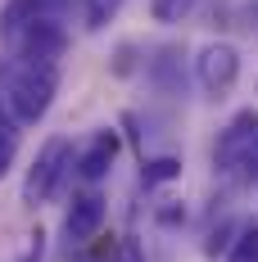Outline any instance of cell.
Returning <instances> with one entry per match:
<instances>
[{"instance_id":"6","label":"cell","mask_w":258,"mask_h":262,"mask_svg":"<svg viewBox=\"0 0 258 262\" xmlns=\"http://www.w3.org/2000/svg\"><path fill=\"white\" fill-rule=\"evenodd\" d=\"M100 226H104V199L95 194V190H91V194H77L73 208H68V217H64V235H68V244H86Z\"/></svg>"},{"instance_id":"7","label":"cell","mask_w":258,"mask_h":262,"mask_svg":"<svg viewBox=\"0 0 258 262\" xmlns=\"http://www.w3.org/2000/svg\"><path fill=\"white\" fill-rule=\"evenodd\" d=\"M113 154H118V131H95L91 145H86L82 158H77V177L82 181H100V177H109Z\"/></svg>"},{"instance_id":"9","label":"cell","mask_w":258,"mask_h":262,"mask_svg":"<svg viewBox=\"0 0 258 262\" xmlns=\"http://www.w3.org/2000/svg\"><path fill=\"white\" fill-rule=\"evenodd\" d=\"M227 262H258V222L235 231L231 249H227Z\"/></svg>"},{"instance_id":"15","label":"cell","mask_w":258,"mask_h":262,"mask_svg":"<svg viewBox=\"0 0 258 262\" xmlns=\"http://www.w3.org/2000/svg\"><path fill=\"white\" fill-rule=\"evenodd\" d=\"M82 262H113V258H82Z\"/></svg>"},{"instance_id":"14","label":"cell","mask_w":258,"mask_h":262,"mask_svg":"<svg viewBox=\"0 0 258 262\" xmlns=\"http://www.w3.org/2000/svg\"><path fill=\"white\" fill-rule=\"evenodd\" d=\"M41 239H46L41 231H36V235H27V249H23V258H18V262H41Z\"/></svg>"},{"instance_id":"4","label":"cell","mask_w":258,"mask_h":262,"mask_svg":"<svg viewBox=\"0 0 258 262\" xmlns=\"http://www.w3.org/2000/svg\"><path fill=\"white\" fill-rule=\"evenodd\" d=\"M14 46H18V59L23 63H54L64 54V46H68V32H64V23L54 14H41V18L27 23V32Z\"/></svg>"},{"instance_id":"13","label":"cell","mask_w":258,"mask_h":262,"mask_svg":"<svg viewBox=\"0 0 258 262\" xmlns=\"http://www.w3.org/2000/svg\"><path fill=\"white\" fill-rule=\"evenodd\" d=\"M14 154H18V136H14V127H0V177L9 172Z\"/></svg>"},{"instance_id":"11","label":"cell","mask_w":258,"mask_h":262,"mask_svg":"<svg viewBox=\"0 0 258 262\" xmlns=\"http://www.w3.org/2000/svg\"><path fill=\"white\" fill-rule=\"evenodd\" d=\"M195 5L200 0H150V14H154V23H181Z\"/></svg>"},{"instance_id":"12","label":"cell","mask_w":258,"mask_h":262,"mask_svg":"<svg viewBox=\"0 0 258 262\" xmlns=\"http://www.w3.org/2000/svg\"><path fill=\"white\" fill-rule=\"evenodd\" d=\"M123 9V0H86V32H104V23Z\"/></svg>"},{"instance_id":"1","label":"cell","mask_w":258,"mask_h":262,"mask_svg":"<svg viewBox=\"0 0 258 262\" xmlns=\"http://www.w3.org/2000/svg\"><path fill=\"white\" fill-rule=\"evenodd\" d=\"M54 91H59V73L54 63H23L14 68L9 81H5V108L18 127H32L41 122L54 104Z\"/></svg>"},{"instance_id":"8","label":"cell","mask_w":258,"mask_h":262,"mask_svg":"<svg viewBox=\"0 0 258 262\" xmlns=\"http://www.w3.org/2000/svg\"><path fill=\"white\" fill-rule=\"evenodd\" d=\"M41 14H46V0H9L0 9V41H18L27 32V23L41 18Z\"/></svg>"},{"instance_id":"10","label":"cell","mask_w":258,"mask_h":262,"mask_svg":"<svg viewBox=\"0 0 258 262\" xmlns=\"http://www.w3.org/2000/svg\"><path fill=\"white\" fill-rule=\"evenodd\" d=\"M172 177H181V158H172V154L150 158V163L141 167V181L145 185H163V181H172Z\"/></svg>"},{"instance_id":"5","label":"cell","mask_w":258,"mask_h":262,"mask_svg":"<svg viewBox=\"0 0 258 262\" xmlns=\"http://www.w3.org/2000/svg\"><path fill=\"white\" fill-rule=\"evenodd\" d=\"M254 140H258V113H254V108H245V113H235L231 122H227L222 140H217V149H213L217 167H222V172L240 167V163H245V154L254 149Z\"/></svg>"},{"instance_id":"3","label":"cell","mask_w":258,"mask_h":262,"mask_svg":"<svg viewBox=\"0 0 258 262\" xmlns=\"http://www.w3.org/2000/svg\"><path fill=\"white\" fill-rule=\"evenodd\" d=\"M195 77H200V86H204L208 95H227L235 86V77H240V50H235L231 41L204 46L200 59H195Z\"/></svg>"},{"instance_id":"2","label":"cell","mask_w":258,"mask_h":262,"mask_svg":"<svg viewBox=\"0 0 258 262\" xmlns=\"http://www.w3.org/2000/svg\"><path fill=\"white\" fill-rule=\"evenodd\" d=\"M68 167H73V145H68L64 136L46 140L41 154H36V163L27 167V181H23V204H27V208L46 204L54 190H59V181L68 177Z\"/></svg>"}]
</instances>
